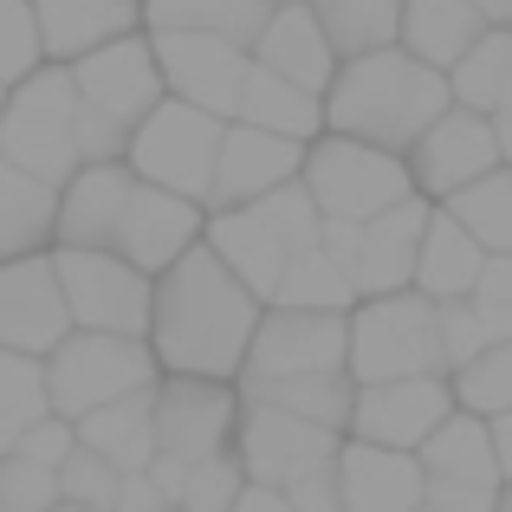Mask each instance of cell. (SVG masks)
Returning a JSON list of instances; mask_svg holds the SVG:
<instances>
[{"instance_id": "cell-21", "label": "cell", "mask_w": 512, "mask_h": 512, "mask_svg": "<svg viewBox=\"0 0 512 512\" xmlns=\"http://www.w3.org/2000/svg\"><path fill=\"white\" fill-rule=\"evenodd\" d=\"M338 480H344V512H415L428 500L422 461L402 448H376V441H357L338 454Z\"/></svg>"}, {"instance_id": "cell-13", "label": "cell", "mask_w": 512, "mask_h": 512, "mask_svg": "<svg viewBox=\"0 0 512 512\" xmlns=\"http://www.w3.org/2000/svg\"><path fill=\"white\" fill-rule=\"evenodd\" d=\"M448 415H454V389L441 383V376H389V383H363L357 389L350 428H357V441L415 454Z\"/></svg>"}, {"instance_id": "cell-10", "label": "cell", "mask_w": 512, "mask_h": 512, "mask_svg": "<svg viewBox=\"0 0 512 512\" xmlns=\"http://www.w3.org/2000/svg\"><path fill=\"white\" fill-rule=\"evenodd\" d=\"M344 363H350V325L344 312H318V305L266 312L247 350V376H325Z\"/></svg>"}, {"instance_id": "cell-26", "label": "cell", "mask_w": 512, "mask_h": 512, "mask_svg": "<svg viewBox=\"0 0 512 512\" xmlns=\"http://www.w3.org/2000/svg\"><path fill=\"white\" fill-rule=\"evenodd\" d=\"M487 26L493 20L474 0H402V52H415L422 65H441V72H454Z\"/></svg>"}, {"instance_id": "cell-20", "label": "cell", "mask_w": 512, "mask_h": 512, "mask_svg": "<svg viewBox=\"0 0 512 512\" xmlns=\"http://www.w3.org/2000/svg\"><path fill=\"white\" fill-rule=\"evenodd\" d=\"M253 59L312 91H331V78H338V46H331L325 20L312 13V0H286V7L266 13V33L253 39Z\"/></svg>"}, {"instance_id": "cell-39", "label": "cell", "mask_w": 512, "mask_h": 512, "mask_svg": "<svg viewBox=\"0 0 512 512\" xmlns=\"http://www.w3.org/2000/svg\"><path fill=\"white\" fill-rule=\"evenodd\" d=\"M247 208L260 214V221L273 227L292 253H305V247L325 240V214H318V201H312V188H305V182H286V188H273V195L247 201Z\"/></svg>"}, {"instance_id": "cell-14", "label": "cell", "mask_w": 512, "mask_h": 512, "mask_svg": "<svg viewBox=\"0 0 512 512\" xmlns=\"http://www.w3.org/2000/svg\"><path fill=\"white\" fill-rule=\"evenodd\" d=\"M72 78H78V98H85L91 111L117 117V124H130V130H137L169 91L163 65H156V46L150 39H130V33L111 39V46H98V52H85V59L72 65Z\"/></svg>"}, {"instance_id": "cell-32", "label": "cell", "mask_w": 512, "mask_h": 512, "mask_svg": "<svg viewBox=\"0 0 512 512\" xmlns=\"http://www.w3.org/2000/svg\"><path fill=\"white\" fill-rule=\"evenodd\" d=\"M247 402L305 415V422H318V428H344L350 409H357V389L344 383V370H325V376H247Z\"/></svg>"}, {"instance_id": "cell-34", "label": "cell", "mask_w": 512, "mask_h": 512, "mask_svg": "<svg viewBox=\"0 0 512 512\" xmlns=\"http://www.w3.org/2000/svg\"><path fill=\"white\" fill-rule=\"evenodd\" d=\"M312 13L325 20L344 59H363V52H383L402 39V0H312Z\"/></svg>"}, {"instance_id": "cell-38", "label": "cell", "mask_w": 512, "mask_h": 512, "mask_svg": "<svg viewBox=\"0 0 512 512\" xmlns=\"http://www.w3.org/2000/svg\"><path fill=\"white\" fill-rule=\"evenodd\" d=\"M124 487H130V474L117 461H104L98 448H85V441H78L59 467V493L72 506H91V512H117L124 506Z\"/></svg>"}, {"instance_id": "cell-18", "label": "cell", "mask_w": 512, "mask_h": 512, "mask_svg": "<svg viewBox=\"0 0 512 512\" xmlns=\"http://www.w3.org/2000/svg\"><path fill=\"white\" fill-rule=\"evenodd\" d=\"M195 234H201L195 195H175V188L137 182V188H130V201H124V214H117L111 247L124 253L130 266H143V273H169V266L195 247Z\"/></svg>"}, {"instance_id": "cell-51", "label": "cell", "mask_w": 512, "mask_h": 512, "mask_svg": "<svg viewBox=\"0 0 512 512\" xmlns=\"http://www.w3.org/2000/svg\"><path fill=\"white\" fill-rule=\"evenodd\" d=\"M493 137H500V156L512 163V104H500V111H493Z\"/></svg>"}, {"instance_id": "cell-28", "label": "cell", "mask_w": 512, "mask_h": 512, "mask_svg": "<svg viewBox=\"0 0 512 512\" xmlns=\"http://www.w3.org/2000/svg\"><path fill=\"white\" fill-rule=\"evenodd\" d=\"M59 234V195L33 169L0 156V260H26L33 247Z\"/></svg>"}, {"instance_id": "cell-49", "label": "cell", "mask_w": 512, "mask_h": 512, "mask_svg": "<svg viewBox=\"0 0 512 512\" xmlns=\"http://www.w3.org/2000/svg\"><path fill=\"white\" fill-rule=\"evenodd\" d=\"M117 512H182V506H163V500L150 493V480H143V474H130V487H124V506H117Z\"/></svg>"}, {"instance_id": "cell-43", "label": "cell", "mask_w": 512, "mask_h": 512, "mask_svg": "<svg viewBox=\"0 0 512 512\" xmlns=\"http://www.w3.org/2000/svg\"><path fill=\"white\" fill-rule=\"evenodd\" d=\"M247 493V467L214 454V461L188 467V487H182V512H234V500Z\"/></svg>"}, {"instance_id": "cell-8", "label": "cell", "mask_w": 512, "mask_h": 512, "mask_svg": "<svg viewBox=\"0 0 512 512\" xmlns=\"http://www.w3.org/2000/svg\"><path fill=\"white\" fill-rule=\"evenodd\" d=\"M59 286L72 305L78 331H117V338H143L156 318V292L143 279V266H130L124 253L98 247H59Z\"/></svg>"}, {"instance_id": "cell-54", "label": "cell", "mask_w": 512, "mask_h": 512, "mask_svg": "<svg viewBox=\"0 0 512 512\" xmlns=\"http://www.w3.org/2000/svg\"><path fill=\"white\" fill-rule=\"evenodd\" d=\"M500 512H512V493H500Z\"/></svg>"}, {"instance_id": "cell-31", "label": "cell", "mask_w": 512, "mask_h": 512, "mask_svg": "<svg viewBox=\"0 0 512 512\" xmlns=\"http://www.w3.org/2000/svg\"><path fill=\"white\" fill-rule=\"evenodd\" d=\"M266 0H143L150 33H227L253 52V39L266 33Z\"/></svg>"}, {"instance_id": "cell-48", "label": "cell", "mask_w": 512, "mask_h": 512, "mask_svg": "<svg viewBox=\"0 0 512 512\" xmlns=\"http://www.w3.org/2000/svg\"><path fill=\"white\" fill-rule=\"evenodd\" d=\"M234 512H292L286 487H266V480H247V493L234 500Z\"/></svg>"}, {"instance_id": "cell-47", "label": "cell", "mask_w": 512, "mask_h": 512, "mask_svg": "<svg viewBox=\"0 0 512 512\" xmlns=\"http://www.w3.org/2000/svg\"><path fill=\"white\" fill-rule=\"evenodd\" d=\"M338 454H344V448H338ZM286 500H292V512H344V480H338V461L305 467V474L286 487Z\"/></svg>"}, {"instance_id": "cell-37", "label": "cell", "mask_w": 512, "mask_h": 512, "mask_svg": "<svg viewBox=\"0 0 512 512\" xmlns=\"http://www.w3.org/2000/svg\"><path fill=\"white\" fill-rule=\"evenodd\" d=\"M357 299V286H350L344 260L318 240V247L292 253L286 279H279V305H318V312H344V305Z\"/></svg>"}, {"instance_id": "cell-9", "label": "cell", "mask_w": 512, "mask_h": 512, "mask_svg": "<svg viewBox=\"0 0 512 512\" xmlns=\"http://www.w3.org/2000/svg\"><path fill=\"white\" fill-rule=\"evenodd\" d=\"M156 65H163L169 91L214 117H240V91L253 78V52L227 33H156Z\"/></svg>"}, {"instance_id": "cell-57", "label": "cell", "mask_w": 512, "mask_h": 512, "mask_svg": "<svg viewBox=\"0 0 512 512\" xmlns=\"http://www.w3.org/2000/svg\"><path fill=\"white\" fill-rule=\"evenodd\" d=\"M266 7H286V0H266Z\"/></svg>"}, {"instance_id": "cell-16", "label": "cell", "mask_w": 512, "mask_h": 512, "mask_svg": "<svg viewBox=\"0 0 512 512\" xmlns=\"http://www.w3.org/2000/svg\"><path fill=\"white\" fill-rule=\"evenodd\" d=\"M234 441H240L247 480H266V487H292L305 467L338 461V428H318V422H305V415L266 409V402H247Z\"/></svg>"}, {"instance_id": "cell-53", "label": "cell", "mask_w": 512, "mask_h": 512, "mask_svg": "<svg viewBox=\"0 0 512 512\" xmlns=\"http://www.w3.org/2000/svg\"><path fill=\"white\" fill-rule=\"evenodd\" d=\"M52 512H91V506H72V500H59V506H52Z\"/></svg>"}, {"instance_id": "cell-56", "label": "cell", "mask_w": 512, "mask_h": 512, "mask_svg": "<svg viewBox=\"0 0 512 512\" xmlns=\"http://www.w3.org/2000/svg\"><path fill=\"white\" fill-rule=\"evenodd\" d=\"M415 512H435V506H428V500H422V506H415Z\"/></svg>"}, {"instance_id": "cell-1", "label": "cell", "mask_w": 512, "mask_h": 512, "mask_svg": "<svg viewBox=\"0 0 512 512\" xmlns=\"http://www.w3.org/2000/svg\"><path fill=\"white\" fill-rule=\"evenodd\" d=\"M253 331H260V299L214 247H188L163 273L150 338L175 376H214L221 383V376L247 370Z\"/></svg>"}, {"instance_id": "cell-30", "label": "cell", "mask_w": 512, "mask_h": 512, "mask_svg": "<svg viewBox=\"0 0 512 512\" xmlns=\"http://www.w3.org/2000/svg\"><path fill=\"white\" fill-rule=\"evenodd\" d=\"M240 124H260V130H279V137L305 143L325 124V98H318L312 85H299V78H286V72L253 59V78H247V91H240Z\"/></svg>"}, {"instance_id": "cell-7", "label": "cell", "mask_w": 512, "mask_h": 512, "mask_svg": "<svg viewBox=\"0 0 512 512\" xmlns=\"http://www.w3.org/2000/svg\"><path fill=\"white\" fill-rule=\"evenodd\" d=\"M221 117L201 111L188 98H163L150 117L137 124L130 137V169L137 182H156V188H175V195H195L208 201L214 188V163H221Z\"/></svg>"}, {"instance_id": "cell-23", "label": "cell", "mask_w": 512, "mask_h": 512, "mask_svg": "<svg viewBox=\"0 0 512 512\" xmlns=\"http://www.w3.org/2000/svg\"><path fill=\"white\" fill-rule=\"evenodd\" d=\"M33 13H39L46 52L65 65H78L85 52L111 46L137 26V0H33Z\"/></svg>"}, {"instance_id": "cell-55", "label": "cell", "mask_w": 512, "mask_h": 512, "mask_svg": "<svg viewBox=\"0 0 512 512\" xmlns=\"http://www.w3.org/2000/svg\"><path fill=\"white\" fill-rule=\"evenodd\" d=\"M0 111H7V85H0Z\"/></svg>"}, {"instance_id": "cell-15", "label": "cell", "mask_w": 512, "mask_h": 512, "mask_svg": "<svg viewBox=\"0 0 512 512\" xmlns=\"http://www.w3.org/2000/svg\"><path fill=\"white\" fill-rule=\"evenodd\" d=\"M234 428H240V409L214 376H175V383L156 389V448L169 461H188V467L214 461V454H227Z\"/></svg>"}, {"instance_id": "cell-17", "label": "cell", "mask_w": 512, "mask_h": 512, "mask_svg": "<svg viewBox=\"0 0 512 512\" xmlns=\"http://www.w3.org/2000/svg\"><path fill=\"white\" fill-rule=\"evenodd\" d=\"M422 234H428V208L422 201H396V208L370 214V221L350 227V253H344V273L363 299H389L415 279V260H422Z\"/></svg>"}, {"instance_id": "cell-11", "label": "cell", "mask_w": 512, "mask_h": 512, "mask_svg": "<svg viewBox=\"0 0 512 512\" xmlns=\"http://www.w3.org/2000/svg\"><path fill=\"white\" fill-rule=\"evenodd\" d=\"M500 163L506 156H500V137H493V117L467 111V104L441 111L435 124L415 137V150H409V175H415L422 195H461L467 182L493 175Z\"/></svg>"}, {"instance_id": "cell-52", "label": "cell", "mask_w": 512, "mask_h": 512, "mask_svg": "<svg viewBox=\"0 0 512 512\" xmlns=\"http://www.w3.org/2000/svg\"><path fill=\"white\" fill-rule=\"evenodd\" d=\"M474 7H480V13H487V20H493V26H512V0H474Z\"/></svg>"}, {"instance_id": "cell-36", "label": "cell", "mask_w": 512, "mask_h": 512, "mask_svg": "<svg viewBox=\"0 0 512 512\" xmlns=\"http://www.w3.org/2000/svg\"><path fill=\"white\" fill-rule=\"evenodd\" d=\"M448 214L480 240L487 253H512V163L467 182L461 195H448Z\"/></svg>"}, {"instance_id": "cell-12", "label": "cell", "mask_w": 512, "mask_h": 512, "mask_svg": "<svg viewBox=\"0 0 512 512\" xmlns=\"http://www.w3.org/2000/svg\"><path fill=\"white\" fill-rule=\"evenodd\" d=\"M72 338V305L59 286V260H0V350L46 357Z\"/></svg>"}, {"instance_id": "cell-4", "label": "cell", "mask_w": 512, "mask_h": 512, "mask_svg": "<svg viewBox=\"0 0 512 512\" xmlns=\"http://www.w3.org/2000/svg\"><path fill=\"white\" fill-rule=\"evenodd\" d=\"M150 376L156 350H143L137 338H117V331H72L59 350H46V396L52 415H65V422H85L104 402L150 389Z\"/></svg>"}, {"instance_id": "cell-2", "label": "cell", "mask_w": 512, "mask_h": 512, "mask_svg": "<svg viewBox=\"0 0 512 512\" xmlns=\"http://www.w3.org/2000/svg\"><path fill=\"white\" fill-rule=\"evenodd\" d=\"M441 111H454V85L441 78V65H422L396 46L344 59V72L325 91V124L338 137H363L383 150H415V137Z\"/></svg>"}, {"instance_id": "cell-5", "label": "cell", "mask_w": 512, "mask_h": 512, "mask_svg": "<svg viewBox=\"0 0 512 512\" xmlns=\"http://www.w3.org/2000/svg\"><path fill=\"white\" fill-rule=\"evenodd\" d=\"M350 370L357 383H389V376H435L448 370V344H441V299L415 292V299H370L350 318Z\"/></svg>"}, {"instance_id": "cell-24", "label": "cell", "mask_w": 512, "mask_h": 512, "mask_svg": "<svg viewBox=\"0 0 512 512\" xmlns=\"http://www.w3.org/2000/svg\"><path fill=\"white\" fill-rule=\"evenodd\" d=\"M422 461V480H441V487H500V454H493V428L480 422L474 409L448 415L435 435L415 448Z\"/></svg>"}, {"instance_id": "cell-19", "label": "cell", "mask_w": 512, "mask_h": 512, "mask_svg": "<svg viewBox=\"0 0 512 512\" xmlns=\"http://www.w3.org/2000/svg\"><path fill=\"white\" fill-rule=\"evenodd\" d=\"M305 169V150L299 137H279V130H260V124H234L221 137V163H214V188H208V208H247V201L286 188L292 175Z\"/></svg>"}, {"instance_id": "cell-50", "label": "cell", "mask_w": 512, "mask_h": 512, "mask_svg": "<svg viewBox=\"0 0 512 512\" xmlns=\"http://www.w3.org/2000/svg\"><path fill=\"white\" fill-rule=\"evenodd\" d=\"M493 454H500V474L512 480V409L493 415Z\"/></svg>"}, {"instance_id": "cell-3", "label": "cell", "mask_w": 512, "mask_h": 512, "mask_svg": "<svg viewBox=\"0 0 512 512\" xmlns=\"http://www.w3.org/2000/svg\"><path fill=\"white\" fill-rule=\"evenodd\" d=\"M78 78L72 72H33L20 78V91H7V111H0V156L20 169H33L39 182L65 188L85 156H78Z\"/></svg>"}, {"instance_id": "cell-40", "label": "cell", "mask_w": 512, "mask_h": 512, "mask_svg": "<svg viewBox=\"0 0 512 512\" xmlns=\"http://www.w3.org/2000/svg\"><path fill=\"white\" fill-rule=\"evenodd\" d=\"M59 500V467L33 461L26 448L0 454V512H52Z\"/></svg>"}, {"instance_id": "cell-42", "label": "cell", "mask_w": 512, "mask_h": 512, "mask_svg": "<svg viewBox=\"0 0 512 512\" xmlns=\"http://www.w3.org/2000/svg\"><path fill=\"white\" fill-rule=\"evenodd\" d=\"M39 52H46V39H39L33 0H0V85H20V78H33Z\"/></svg>"}, {"instance_id": "cell-29", "label": "cell", "mask_w": 512, "mask_h": 512, "mask_svg": "<svg viewBox=\"0 0 512 512\" xmlns=\"http://www.w3.org/2000/svg\"><path fill=\"white\" fill-rule=\"evenodd\" d=\"M480 266H487V247L454 214H428L422 260H415V292H428V299H467L480 286Z\"/></svg>"}, {"instance_id": "cell-6", "label": "cell", "mask_w": 512, "mask_h": 512, "mask_svg": "<svg viewBox=\"0 0 512 512\" xmlns=\"http://www.w3.org/2000/svg\"><path fill=\"white\" fill-rule=\"evenodd\" d=\"M299 182L312 188L325 221H370V214H383V208H396V201L415 195L409 163H402L396 150H383V143H363V137L312 143Z\"/></svg>"}, {"instance_id": "cell-45", "label": "cell", "mask_w": 512, "mask_h": 512, "mask_svg": "<svg viewBox=\"0 0 512 512\" xmlns=\"http://www.w3.org/2000/svg\"><path fill=\"white\" fill-rule=\"evenodd\" d=\"M441 344H448V370H467L474 357L493 350V331L480 325L474 299H441Z\"/></svg>"}, {"instance_id": "cell-27", "label": "cell", "mask_w": 512, "mask_h": 512, "mask_svg": "<svg viewBox=\"0 0 512 512\" xmlns=\"http://www.w3.org/2000/svg\"><path fill=\"white\" fill-rule=\"evenodd\" d=\"M78 441L98 448L104 461H117L124 474H150L156 467V389H137V396H117L104 409H91L78 422Z\"/></svg>"}, {"instance_id": "cell-22", "label": "cell", "mask_w": 512, "mask_h": 512, "mask_svg": "<svg viewBox=\"0 0 512 512\" xmlns=\"http://www.w3.org/2000/svg\"><path fill=\"white\" fill-rule=\"evenodd\" d=\"M137 175L117 163H85L72 182L59 188V240L65 247H111L117 214H124Z\"/></svg>"}, {"instance_id": "cell-35", "label": "cell", "mask_w": 512, "mask_h": 512, "mask_svg": "<svg viewBox=\"0 0 512 512\" xmlns=\"http://www.w3.org/2000/svg\"><path fill=\"white\" fill-rule=\"evenodd\" d=\"M52 415L46 396V363L26 357V350H0V454L20 448L26 428H39Z\"/></svg>"}, {"instance_id": "cell-44", "label": "cell", "mask_w": 512, "mask_h": 512, "mask_svg": "<svg viewBox=\"0 0 512 512\" xmlns=\"http://www.w3.org/2000/svg\"><path fill=\"white\" fill-rule=\"evenodd\" d=\"M480 312V325L493 331V344L512 338V253H487V266H480V286L467 292Z\"/></svg>"}, {"instance_id": "cell-41", "label": "cell", "mask_w": 512, "mask_h": 512, "mask_svg": "<svg viewBox=\"0 0 512 512\" xmlns=\"http://www.w3.org/2000/svg\"><path fill=\"white\" fill-rule=\"evenodd\" d=\"M454 402H467L474 415H506L512 409V338L493 344L487 357H474L467 370H454Z\"/></svg>"}, {"instance_id": "cell-33", "label": "cell", "mask_w": 512, "mask_h": 512, "mask_svg": "<svg viewBox=\"0 0 512 512\" xmlns=\"http://www.w3.org/2000/svg\"><path fill=\"white\" fill-rule=\"evenodd\" d=\"M448 85H454V104L487 111V117L500 104H512V26H487L474 39V52L448 72Z\"/></svg>"}, {"instance_id": "cell-46", "label": "cell", "mask_w": 512, "mask_h": 512, "mask_svg": "<svg viewBox=\"0 0 512 512\" xmlns=\"http://www.w3.org/2000/svg\"><path fill=\"white\" fill-rule=\"evenodd\" d=\"M130 137H137L130 124L78 104V156H85V163H117V156H130Z\"/></svg>"}, {"instance_id": "cell-25", "label": "cell", "mask_w": 512, "mask_h": 512, "mask_svg": "<svg viewBox=\"0 0 512 512\" xmlns=\"http://www.w3.org/2000/svg\"><path fill=\"white\" fill-rule=\"evenodd\" d=\"M208 247L221 253L240 279H247L253 299H279V279H286V266H292V247L253 208H221V214H214Z\"/></svg>"}]
</instances>
